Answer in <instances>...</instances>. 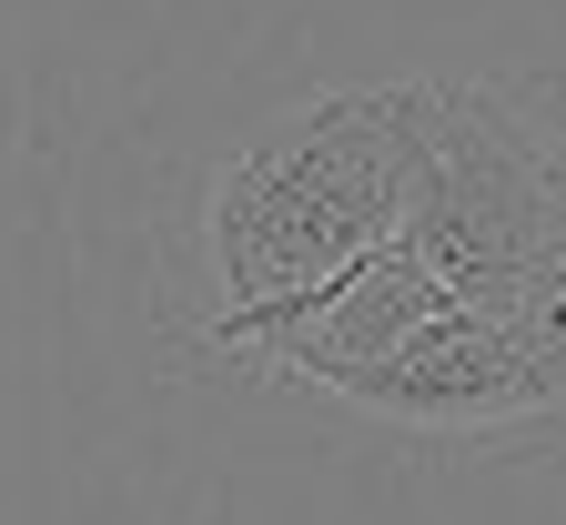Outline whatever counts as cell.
<instances>
[{"label":"cell","instance_id":"cell-1","mask_svg":"<svg viewBox=\"0 0 566 525\" xmlns=\"http://www.w3.org/2000/svg\"><path fill=\"white\" fill-rule=\"evenodd\" d=\"M424 172H436V82H375L273 112L202 182V334L304 304L334 273L375 263L424 202Z\"/></svg>","mask_w":566,"mask_h":525},{"label":"cell","instance_id":"cell-3","mask_svg":"<svg viewBox=\"0 0 566 525\" xmlns=\"http://www.w3.org/2000/svg\"><path fill=\"white\" fill-rule=\"evenodd\" d=\"M516 92H526V122H536L546 162H556V182H566V82H516Z\"/></svg>","mask_w":566,"mask_h":525},{"label":"cell","instance_id":"cell-2","mask_svg":"<svg viewBox=\"0 0 566 525\" xmlns=\"http://www.w3.org/2000/svg\"><path fill=\"white\" fill-rule=\"evenodd\" d=\"M424 455H516L566 434V283H436L405 334L324 395Z\"/></svg>","mask_w":566,"mask_h":525}]
</instances>
